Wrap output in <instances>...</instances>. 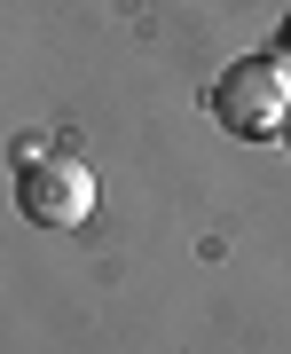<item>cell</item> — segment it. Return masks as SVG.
<instances>
[{
  "label": "cell",
  "instance_id": "cell-1",
  "mask_svg": "<svg viewBox=\"0 0 291 354\" xmlns=\"http://www.w3.org/2000/svg\"><path fill=\"white\" fill-rule=\"evenodd\" d=\"M205 102H213L220 134L267 142V134H283V118H291V71L276 64V55H236V64H220V79H213Z\"/></svg>",
  "mask_w": 291,
  "mask_h": 354
},
{
  "label": "cell",
  "instance_id": "cell-2",
  "mask_svg": "<svg viewBox=\"0 0 291 354\" xmlns=\"http://www.w3.org/2000/svg\"><path fill=\"white\" fill-rule=\"evenodd\" d=\"M16 213H24L32 228H87L95 221V174L87 158H71L64 142H55L39 165H16Z\"/></svg>",
  "mask_w": 291,
  "mask_h": 354
},
{
  "label": "cell",
  "instance_id": "cell-3",
  "mask_svg": "<svg viewBox=\"0 0 291 354\" xmlns=\"http://www.w3.org/2000/svg\"><path fill=\"white\" fill-rule=\"evenodd\" d=\"M276 64L291 71V16H283V32H276Z\"/></svg>",
  "mask_w": 291,
  "mask_h": 354
},
{
  "label": "cell",
  "instance_id": "cell-4",
  "mask_svg": "<svg viewBox=\"0 0 291 354\" xmlns=\"http://www.w3.org/2000/svg\"><path fill=\"white\" fill-rule=\"evenodd\" d=\"M283 150H291V118H283Z\"/></svg>",
  "mask_w": 291,
  "mask_h": 354
}]
</instances>
